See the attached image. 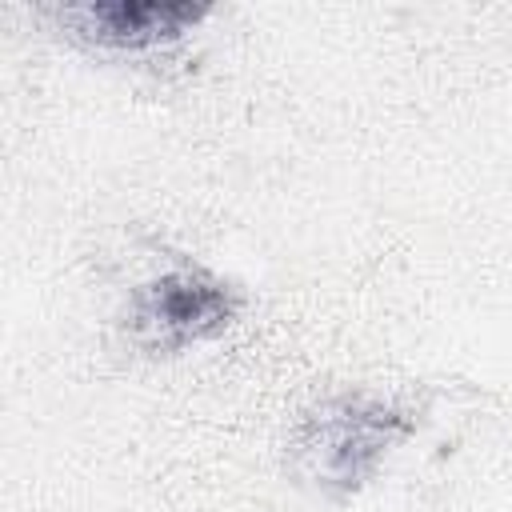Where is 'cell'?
<instances>
[{"label":"cell","mask_w":512,"mask_h":512,"mask_svg":"<svg viewBox=\"0 0 512 512\" xmlns=\"http://www.w3.org/2000/svg\"><path fill=\"white\" fill-rule=\"evenodd\" d=\"M56 24L100 52H160L180 44L204 16V0H84L52 8Z\"/></svg>","instance_id":"obj_3"},{"label":"cell","mask_w":512,"mask_h":512,"mask_svg":"<svg viewBox=\"0 0 512 512\" xmlns=\"http://www.w3.org/2000/svg\"><path fill=\"white\" fill-rule=\"evenodd\" d=\"M416 428L412 412L364 396V392H340L320 404H312L296 428V464L300 472L328 496H352L360 492L384 456Z\"/></svg>","instance_id":"obj_1"},{"label":"cell","mask_w":512,"mask_h":512,"mask_svg":"<svg viewBox=\"0 0 512 512\" xmlns=\"http://www.w3.org/2000/svg\"><path fill=\"white\" fill-rule=\"evenodd\" d=\"M244 316V292L204 264H172L132 288L124 332L140 352L176 356L224 336Z\"/></svg>","instance_id":"obj_2"}]
</instances>
